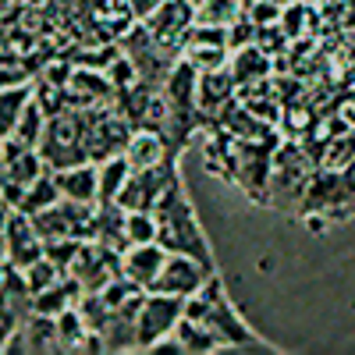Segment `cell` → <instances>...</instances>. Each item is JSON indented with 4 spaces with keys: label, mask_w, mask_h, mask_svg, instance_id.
Instances as JSON below:
<instances>
[{
    "label": "cell",
    "mask_w": 355,
    "mask_h": 355,
    "mask_svg": "<svg viewBox=\"0 0 355 355\" xmlns=\"http://www.w3.org/2000/svg\"><path fill=\"white\" fill-rule=\"evenodd\" d=\"M157 224H160V234L157 242L167 249V252H185V256H196L202 266L214 270V256H210V245H206L202 231L196 224V214L192 206L185 202V192H182V182H174L160 202H157Z\"/></svg>",
    "instance_id": "6da1fadb"
},
{
    "label": "cell",
    "mask_w": 355,
    "mask_h": 355,
    "mask_svg": "<svg viewBox=\"0 0 355 355\" xmlns=\"http://www.w3.org/2000/svg\"><path fill=\"white\" fill-rule=\"evenodd\" d=\"M313 171H316V160L306 150H299V142L277 146L274 167H270V185H266V202H274V206L295 202V210H299L302 206L299 199H306Z\"/></svg>",
    "instance_id": "7a4b0ae2"
},
{
    "label": "cell",
    "mask_w": 355,
    "mask_h": 355,
    "mask_svg": "<svg viewBox=\"0 0 355 355\" xmlns=\"http://www.w3.org/2000/svg\"><path fill=\"white\" fill-rule=\"evenodd\" d=\"M85 117V157L93 164H103L110 157H121L132 142L135 125L117 110V103L110 107H96V110H82Z\"/></svg>",
    "instance_id": "3957f363"
},
{
    "label": "cell",
    "mask_w": 355,
    "mask_h": 355,
    "mask_svg": "<svg viewBox=\"0 0 355 355\" xmlns=\"http://www.w3.org/2000/svg\"><path fill=\"white\" fill-rule=\"evenodd\" d=\"M43 160L61 171V167H75V164H85V117L82 110L68 107L61 114L50 117L46 125V135H43V146H40Z\"/></svg>",
    "instance_id": "277c9868"
},
{
    "label": "cell",
    "mask_w": 355,
    "mask_h": 355,
    "mask_svg": "<svg viewBox=\"0 0 355 355\" xmlns=\"http://www.w3.org/2000/svg\"><path fill=\"white\" fill-rule=\"evenodd\" d=\"M182 316H185V299L164 295V291H150L142 302V313H139V348H153L157 341L174 334Z\"/></svg>",
    "instance_id": "5b68a950"
},
{
    "label": "cell",
    "mask_w": 355,
    "mask_h": 355,
    "mask_svg": "<svg viewBox=\"0 0 355 355\" xmlns=\"http://www.w3.org/2000/svg\"><path fill=\"white\" fill-rule=\"evenodd\" d=\"M178 182L174 174V160H164L157 167H146V171H132L128 185L121 189V196H117V206L121 210H157L160 196Z\"/></svg>",
    "instance_id": "8992f818"
},
{
    "label": "cell",
    "mask_w": 355,
    "mask_h": 355,
    "mask_svg": "<svg viewBox=\"0 0 355 355\" xmlns=\"http://www.w3.org/2000/svg\"><path fill=\"white\" fill-rule=\"evenodd\" d=\"M46 256V242L25 210H4V259L15 263L18 270H28L36 259Z\"/></svg>",
    "instance_id": "52a82bcc"
},
{
    "label": "cell",
    "mask_w": 355,
    "mask_h": 355,
    "mask_svg": "<svg viewBox=\"0 0 355 355\" xmlns=\"http://www.w3.org/2000/svg\"><path fill=\"white\" fill-rule=\"evenodd\" d=\"M210 277H214V270H210V266H202L196 256L171 252L167 263L160 266L157 281L150 284V291H164V295H178V299H189V295H196Z\"/></svg>",
    "instance_id": "ba28073f"
},
{
    "label": "cell",
    "mask_w": 355,
    "mask_h": 355,
    "mask_svg": "<svg viewBox=\"0 0 355 355\" xmlns=\"http://www.w3.org/2000/svg\"><path fill=\"white\" fill-rule=\"evenodd\" d=\"M182 57H185V61H189L199 75H202V71L227 68V61H231L227 28H220V25H192Z\"/></svg>",
    "instance_id": "9c48e42d"
},
{
    "label": "cell",
    "mask_w": 355,
    "mask_h": 355,
    "mask_svg": "<svg viewBox=\"0 0 355 355\" xmlns=\"http://www.w3.org/2000/svg\"><path fill=\"white\" fill-rule=\"evenodd\" d=\"M192 25H196V4L192 0H167L157 15L146 18V28L174 53L185 50V40L192 33Z\"/></svg>",
    "instance_id": "30bf717a"
},
{
    "label": "cell",
    "mask_w": 355,
    "mask_h": 355,
    "mask_svg": "<svg viewBox=\"0 0 355 355\" xmlns=\"http://www.w3.org/2000/svg\"><path fill=\"white\" fill-rule=\"evenodd\" d=\"M64 89H68V107H75V110H96V107L117 103V89L107 71L75 68Z\"/></svg>",
    "instance_id": "8fae6325"
},
{
    "label": "cell",
    "mask_w": 355,
    "mask_h": 355,
    "mask_svg": "<svg viewBox=\"0 0 355 355\" xmlns=\"http://www.w3.org/2000/svg\"><path fill=\"white\" fill-rule=\"evenodd\" d=\"M239 100V82H234L231 68H217V71H202L199 75V114L202 125H217V117Z\"/></svg>",
    "instance_id": "7c38bea8"
},
{
    "label": "cell",
    "mask_w": 355,
    "mask_h": 355,
    "mask_svg": "<svg viewBox=\"0 0 355 355\" xmlns=\"http://www.w3.org/2000/svg\"><path fill=\"white\" fill-rule=\"evenodd\" d=\"M8 345H4V352L11 355V352H64V345H61V334H57V316H46V313H36L33 309V316H28L21 327L11 334V338H4Z\"/></svg>",
    "instance_id": "4fadbf2b"
},
{
    "label": "cell",
    "mask_w": 355,
    "mask_h": 355,
    "mask_svg": "<svg viewBox=\"0 0 355 355\" xmlns=\"http://www.w3.org/2000/svg\"><path fill=\"white\" fill-rule=\"evenodd\" d=\"M174 153L178 150L171 146V139L164 132H157V128H135L128 150H125L132 171H146V167H157L164 160H174Z\"/></svg>",
    "instance_id": "5bb4252c"
},
{
    "label": "cell",
    "mask_w": 355,
    "mask_h": 355,
    "mask_svg": "<svg viewBox=\"0 0 355 355\" xmlns=\"http://www.w3.org/2000/svg\"><path fill=\"white\" fill-rule=\"evenodd\" d=\"M167 256H171V252H167L160 242L132 245V249H125V256H121V274L150 291V284L157 281V274H160V266L167 263Z\"/></svg>",
    "instance_id": "9a60e30c"
},
{
    "label": "cell",
    "mask_w": 355,
    "mask_h": 355,
    "mask_svg": "<svg viewBox=\"0 0 355 355\" xmlns=\"http://www.w3.org/2000/svg\"><path fill=\"white\" fill-rule=\"evenodd\" d=\"M57 189L64 199H78V202H100V164L85 160L75 167H61L53 171Z\"/></svg>",
    "instance_id": "2e32d148"
},
{
    "label": "cell",
    "mask_w": 355,
    "mask_h": 355,
    "mask_svg": "<svg viewBox=\"0 0 355 355\" xmlns=\"http://www.w3.org/2000/svg\"><path fill=\"white\" fill-rule=\"evenodd\" d=\"M227 68H231L234 82H239V89H245V85L266 82L274 75V57L266 53L259 43H252V46H242V50H231Z\"/></svg>",
    "instance_id": "e0dca14e"
},
{
    "label": "cell",
    "mask_w": 355,
    "mask_h": 355,
    "mask_svg": "<svg viewBox=\"0 0 355 355\" xmlns=\"http://www.w3.org/2000/svg\"><path fill=\"white\" fill-rule=\"evenodd\" d=\"M82 295H85L82 281L71 277V274H64L53 288H46V291L36 295V299H33V309H36V313H46V316H57V313H64V309L78 306V302H82Z\"/></svg>",
    "instance_id": "ac0fdd59"
},
{
    "label": "cell",
    "mask_w": 355,
    "mask_h": 355,
    "mask_svg": "<svg viewBox=\"0 0 355 355\" xmlns=\"http://www.w3.org/2000/svg\"><path fill=\"white\" fill-rule=\"evenodd\" d=\"M36 100V82H21V85H4V93H0V128L4 135L15 132L18 117L28 110V103Z\"/></svg>",
    "instance_id": "d6986e66"
},
{
    "label": "cell",
    "mask_w": 355,
    "mask_h": 355,
    "mask_svg": "<svg viewBox=\"0 0 355 355\" xmlns=\"http://www.w3.org/2000/svg\"><path fill=\"white\" fill-rule=\"evenodd\" d=\"M174 338L185 345V352H196V355H202V352H214V348H220V345H227L210 323H199V320H189V316H182V323L174 327Z\"/></svg>",
    "instance_id": "ffe728a7"
},
{
    "label": "cell",
    "mask_w": 355,
    "mask_h": 355,
    "mask_svg": "<svg viewBox=\"0 0 355 355\" xmlns=\"http://www.w3.org/2000/svg\"><path fill=\"white\" fill-rule=\"evenodd\" d=\"M128 178H132V164L128 157H110L100 164V206L107 202H117V196H121V189L128 185Z\"/></svg>",
    "instance_id": "44dd1931"
},
{
    "label": "cell",
    "mask_w": 355,
    "mask_h": 355,
    "mask_svg": "<svg viewBox=\"0 0 355 355\" xmlns=\"http://www.w3.org/2000/svg\"><path fill=\"white\" fill-rule=\"evenodd\" d=\"M61 199H64V196H61V189H57L53 171H46L43 178H36V182L25 189V199H21L18 210H25L28 217H36V214L50 210V206H53V202H61Z\"/></svg>",
    "instance_id": "7402d4cb"
},
{
    "label": "cell",
    "mask_w": 355,
    "mask_h": 355,
    "mask_svg": "<svg viewBox=\"0 0 355 355\" xmlns=\"http://www.w3.org/2000/svg\"><path fill=\"white\" fill-rule=\"evenodd\" d=\"M245 15V0H202L196 4V25H234Z\"/></svg>",
    "instance_id": "603a6c76"
},
{
    "label": "cell",
    "mask_w": 355,
    "mask_h": 355,
    "mask_svg": "<svg viewBox=\"0 0 355 355\" xmlns=\"http://www.w3.org/2000/svg\"><path fill=\"white\" fill-rule=\"evenodd\" d=\"M57 334H61L64 352H82L85 338L93 334V331H89V323H85L82 309L71 306V309H64V313H57Z\"/></svg>",
    "instance_id": "cb8c5ba5"
},
{
    "label": "cell",
    "mask_w": 355,
    "mask_h": 355,
    "mask_svg": "<svg viewBox=\"0 0 355 355\" xmlns=\"http://www.w3.org/2000/svg\"><path fill=\"white\" fill-rule=\"evenodd\" d=\"M46 125H50V117H46V110L33 100V103H28V110L18 117V125H15V139L18 142H25V146H36V150H40V146H43V135H46Z\"/></svg>",
    "instance_id": "d4e9b609"
},
{
    "label": "cell",
    "mask_w": 355,
    "mask_h": 355,
    "mask_svg": "<svg viewBox=\"0 0 355 355\" xmlns=\"http://www.w3.org/2000/svg\"><path fill=\"white\" fill-rule=\"evenodd\" d=\"M281 25L288 28V36H291V40L309 36L313 28L320 25V15H316V8H313V0H299V4L284 8V15H281Z\"/></svg>",
    "instance_id": "484cf974"
},
{
    "label": "cell",
    "mask_w": 355,
    "mask_h": 355,
    "mask_svg": "<svg viewBox=\"0 0 355 355\" xmlns=\"http://www.w3.org/2000/svg\"><path fill=\"white\" fill-rule=\"evenodd\" d=\"M25 277H28V288H33V295H40V291H46V288H53L57 281H61L64 270H61V266H57L50 256H43V259H36L33 266H28Z\"/></svg>",
    "instance_id": "4316f807"
},
{
    "label": "cell",
    "mask_w": 355,
    "mask_h": 355,
    "mask_svg": "<svg viewBox=\"0 0 355 355\" xmlns=\"http://www.w3.org/2000/svg\"><path fill=\"white\" fill-rule=\"evenodd\" d=\"M107 75H110V82H114L117 93H125V89H132V85L139 82V68H135V61H132L125 50L117 53V61L107 68Z\"/></svg>",
    "instance_id": "83f0119b"
},
{
    "label": "cell",
    "mask_w": 355,
    "mask_h": 355,
    "mask_svg": "<svg viewBox=\"0 0 355 355\" xmlns=\"http://www.w3.org/2000/svg\"><path fill=\"white\" fill-rule=\"evenodd\" d=\"M256 33H259V25H256V21H249V18L242 15L234 25H227V46H231V50L252 46V43H256Z\"/></svg>",
    "instance_id": "f1b7e54d"
},
{
    "label": "cell",
    "mask_w": 355,
    "mask_h": 355,
    "mask_svg": "<svg viewBox=\"0 0 355 355\" xmlns=\"http://www.w3.org/2000/svg\"><path fill=\"white\" fill-rule=\"evenodd\" d=\"M284 15L281 4H274V0H252V4L245 8V18L256 21V25H277Z\"/></svg>",
    "instance_id": "f546056e"
},
{
    "label": "cell",
    "mask_w": 355,
    "mask_h": 355,
    "mask_svg": "<svg viewBox=\"0 0 355 355\" xmlns=\"http://www.w3.org/2000/svg\"><path fill=\"white\" fill-rule=\"evenodd\" d=\"M128 4H132L135 18H139V21H146L150 15H157V11H160V8L167 4V0H128Z\"/></svg>",
    "instance_id": "4dcf8cb0"
},
{
    "label": "cell",
    "mask_w": 355,
    "mask_h": 355,
    "mask_svg": "<svg viewBox=\"0 0 355 355\" xmlns=\"http://www.w3.org/2000/svg\"><path fill=\"white\" fill-rule=\"evenodd\" d=\"M274 4H281V8H291V4H299V0H274Z\"/></svg>",
    "instance_id": "1f68e13d"
},
{
    "label": "cell",
    "mask_w": 355,
    "mask_h": 355,
    "mask_svg": "<svg viewBox=\"0 0 355 355\" xmlns=\"http://www.w3.org/2000/svg\"><path fill=\"white\" fill-rule=\"evenodd\" d=\"M192 4H202V0H192Z\"/></svg>",
    "instance_id": "d6a6232c"
},
{
    "label": "cell",
    "mask_w": 355,
    "mask_h": 355,
    "mask_svg": "<svg viewBox=\"0 0 355 355\" xmlns=\"http://www.w3.org/2000/svg\"><path fill=\"white\" fill-rule=\"evenodd\" d=\"M249 4H252V0H245V8H249Z\"/></svg>",
    "instance_id": "836d02e7"
}]
</instances>
